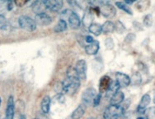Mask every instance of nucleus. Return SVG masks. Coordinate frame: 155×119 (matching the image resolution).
Here are the masks:
<instances>
[{
    "mask_svg": "<svg viewBox=\"0 0 155 119\" xmlns=\"http://www.w3.org/2000/svg\"><path fill=\"white\" fill-rule=\"evenodd\" d=\"M80 79L78 77L74 67H69L66 71V77L61 82L62 91L64 94L74 95L80 86Z\"/></svg>",
    "mask_w": 155,
    "mask_h": 119,
    "instance_id": "obj_1",
    "label": "nucleus"
},
{
    "mask_svg": "<svg viewBox=\"0 0 155 119\" xmlns=\"http://www.w3.org/2000/svg\"><path fill=\"white\" fill-rule=\"evenodd\" d=\"M125 108L122 105H109L103 113L104 119H120L122 117Z\"/></svg>",
    "mask_w": 155,
    "mask_h": 119,
    "instance_id": "obj_2",
    "label": "nucleus"
},
{
    "mask_svg": "<svg viewBox=\"0 0 155 119\" xmlns=\"http://www.w3.org/2000/svg\"><path fill=\"white\" fill-rule=\"evenodd\" d=\"M18 24L21 28L29 32H32L34 30H36V27H37L36 21L31 17L26 15H21L18 18Z\"/></svg>",
    "mask_w": 155,
    "mask_h": 119,
    "instance_id": "obj_3",
    "label": "nucleus"
},
{
    "mask_svg": "<svg viewBox=\"0 0 155 119\" xmlns=\"http://www.w3.org/2000/svg\"><path fill=\"white\" fill-rule=\"evenodd\" d=\"M97 91L93 87H88L84 90V92L81 95V99H82V104L86 105L87 107L93 104V99L97 95Z\"/></svg>",
    "mask_w": 155,
    "mask_h": 119,
    "instance_id": "obj_4",
    "label": "nucleus"
},
{
    "mask_svg": "<svg viewBox=\"0 0 155 119\" xmlns=\"http://www.w3.org/2000/svg\"><path fill=\"white\" fill-rule=\"evenodd\" d=\"M75 71L77 73L78 77L80 80H86L87 78V65L86 61L84 59L78 60L74 67Z\"/></svg>",
    "mask_w": 155,
    "mask_h": 119,
    "instance_id": "obj_5",
    "label": "nucleus"
},
{
    "mask_svg": "<svg viewBox=\"0 0 155 119\" xmlns=\"http://www.w3.org/2000/svg\"><path fill=\"white\" fill-rule=\"evenodd\" d=\"M99 11L101 15L106 18H112L116 16V10L113 5L107 3L102 6L99 7Z\"/></svg>",
    "mask_w": 155,
    "mask_h": 119,
    "instance_id": "obj_6",
    "label": "nucleus"
},
{
    "mask_svg": "<svg viewBox=\"0 0 155 119\" xmlns=\"http://www.w3.org/2000/svg\"><path fill=\"white\" fill-rule=\"evenodd\" d=\"M15 115V103L13 96H9L7 102L6 112H5V119H14Z\"/></svg>",
    "mask_w": 155,
    "mask_h": 119,
    "instance_id": "obj_7",
    "label": "nucleus"
},
{
    "mask_svg": "<svg viewBox=\"0 0 155 119\" xmlns=\"http://www.w3.org/2000/svg\"><path fill=\"white\" fill-rule=\"evenodd\" d=\"M34 21H36V25L38 24L40 26H49L52 22V17L46 12H43L36 14Z\"/></svg>",
    "mask_w": 155,
    "mask_h": 119,
    "instance_id": "obj_8",
    "label": "nucleus"
},
{
    "mask_svg": "<svg viewBox=\"0 0 155 119\" xmlns=\"http://www.w3.org/2000/svg\"><path fill=\"white\" fill-rule=\"evenodd\" d=\"M45 8L52 12H59L63 8V2L60 0H44Z\"/></svg>",
    "mask_w": 155,
    "mask_h": 119,
    "instance_id": "obj_9",
    "label": "nucleus"
},
{
    "mask_svg": "<svg viewBox=\"0 0 155 119\" xmlns=\"http://www.w3.org/2000/svg\"><path fill=\"white\" fill-rule=\"evenodd\" d=\"M151 102V97L149 94H145L142 96V98L140 99V102L137 107V113H144L146 112L147 107L149 106V104Z\"/></svg>",
    "mask_w": 155,
    "mask_h": 119,
    "instance_id": "obj_10",
    "label": "nucleus"
},
{
    "mask_svg": "<svg viewBox=\"0 0 155 119\" xmlns=\"http://www.w3.org/2000/svg\"><path fill=\"white\" fill-rule=\"evenodd\" d=\"M116 82L119 85L120 88V87H126L128 86L130 84V77L128 75L123 73V72H116Z\"/></svg>",
    "mask_w": 155,
    "mask_h": 119,
    "instance_id": "obj_11",
    "label": "nucleus"
},
{
    "mask_svg": "<svg viewBox=\"0 0 155 119\" xmlns=\"http://www.w3.org/2000/svg\"><path fill=\"white\" fill-rule=\"evenodd\" d=\"M68 20H69V27H71L72 29H78V27H80L81 23H82L81 19L76 12H72V13L68 18Z\"/></svg>",
    "mask_w": 155,
    "mask_h": 119,
    "instance_id": "obj_12",
    "label": "nucleus"
},
{
    "mask_svg": "<svg viewBox=\"0 0 155 119\" xmlns=\"http://www.w3.org/2000/svg\"><path fill=\"white\" fill-rule=\"evenodd\" d=\"M110 82H111V79L110 77L103 76L102 77H101L100 82H99V91H100L101 95L102 93H106V91L110 86Z\"/></svg>",
    "mask_w": 155,
    "mask_h": 119,
    "instance_id": "obj_13",
    "label": "nucleus"
},
{
    "mask_svg": "<svg viewBox=\"0 0 155 119\" xmlns=\"http://www.w3.org/2000/svg\"><path fill=\"white\" fill-rule=\"evenodd\" d=\"M87 106L84 104H80L71 114L72 119H81L86 113Z\"/></svg>",
    "mask_w": 155,
    "mask_h": 119,
    "instance_id": "obj_14",
    "label": "nucleus"
},
{
    "mask_svg": "<svg viewBox=\"0 0 155 119\" xmlns=\"http://www.w3.org/2000/svg\"><path fill=\"white\" fill-rule=\"evenodd\" d=\"M85 52L88 55H95L97 54L100 49V45L97 40H94L93 43H91L89 45H85Z\"/></svg>",
    "mask_w": 155,
    "mask_h": 119,
    "instance_id": "obj_15",
    "label": "nucleus"
},
{
    "mask_svg": "<svg viewBox=\"0 0 155 119\" xmlns=\"http://www.w3.org/2000/svg\"><path fill=\"white\" fill-rule=\"evenodd\" d=\"M125 99V95L122 91L118 90L110 99V105H120Z\"/></svg>",
    "mask_w": 155,
    "mask_h": 119,
    "instance_id": "obj_16",
    "label": "nucleus"
},
{
    "mask_svg": "<svg viewBox=\"0 0 155 119\" xmlns=\"http://www.w3.org/2000/svg\"><path fill=\"white\" fill-rule=\"evenodd\" d=\"M51 99L49 95H45L41 102V108L44 113H49L51 110Z\"/></svg>",
    "mask_w": 155,
    "mask_h": 119,
    "instance_id": "obj_17",
    "label": "nucleus"
},
{
    "mask_svg": "<svg viewBox=\"0 0 155 119\" xmlns=\"http://www.w3.org/2000/svg\"><path fill=\"white\" fill-rule=\"evenodd\" d=\"M120 89V86L118 83L116 82V80H111L110 84V86L106 91V97L108 99L111 98V96L116 94Z\"/></svg>",
    "mask_w": 155,
    "mask_h": 119,
    "instance_id": "obj_18",
    "label": "nucleus"
},
{
    "mask_svg": "<svg viewBox=\"0 0 155 119\" xmlns=\"http://www.w3.org/2000/svg\"><path fill=\"white\" fill-rule=\"evenodd\" d=\"M46 10V8H45V3L44 1H36L33 3L32 5V11L33 12H35L36 14H40V13H43L45 12V11Z\"/></svg>",
    "mask_w": 155,
    "mask_h": 119,
    "instance_id": "obj_19",
    "label": "nucleus"
},
{
    "mask_svg": "<svg viewBox=\"0 0 155 119\" xmlns=\"http://www.w3.org/2000/svg\"><path fill=\"white\" fill-rule=\"evenodd\" d=\"M115 30L114 23L110 21H107L101 26V33L104 34H110Z\"/></svg>",
    "mask_w": 155,
    "mask_h": 119,
    "instance_id": "obj_20",
    "label": "nucleus"
},
{
    "mask_svg": "<svg viewBox=\"0 0 155 119\" xmlns=\"http://www.w3.org/2000/svg\"><path fill=\"white\" fill-rule=\"evenodd\" d=\"M88 30H89L90 33L93 34L94 36H98L101 34V26L98 23L93 22L88 27Z\"/></svg>",
    "mask_w": 155,
    "mask_h": 119,
    "instance_id": "obj_21",
    "label": "nucleus"
},
{
    "mask_svg": "<svg viewBox=\"0 0 155 119\" xmlns=\"http://www.w3.org/2000/svg\"><path fill=\"white\" fill-rule=\"evenodd\" d=\"M93 19L92 12H91V11H89V10H87V11H86V12L84 13V17H83V20H82L81 22H83V24H84V26L88 28L90 25L93 23Z\"/></svg>",
    "mask_w": 155,
    "mask_h": 119,
    "instance_id": "obj_22",
    "label": "nucleus"
},
{
    "mask_svg": "<svg viewBox=\"0 0 155 119\" xmlns=\"http://www.w3.org/2000/svg\"><path fill=\"white\" fill-rule=\"evenodd\" d=\"M67 28H68V24H67L66 21L60 19V21H58L57 25L54 27V31L57 33L63 32V31L67 30Z\"/></svg>",
    "mask_w": 155,
    "mask_h": 119,
    "instance_id": "obj_23",
    "label": "nucleus"
},
{
    "mask_svg": "<svg viewBox=\"0 0 155 119\" xmlns=\"http://www.w3.org/2000/svg\"><path fill=\"white\" fill-rule=\"evenodd\" d=\"M115 4H116V6L118 8L123 10L124 12H125L126 13H128L129 15H132V14H133V12H132V11L130 10V8L125 3H123V2H116Z\"/></svg>",
    "mask_w": 155,
    "mask_h": 119,
    "instance_id": "obj_24",
    "label": "nucleus"
},
{
    "mask_svg": "<svg viewBox=\"0 0 155 119\" xmlns=\"http://www.w3.org/2000/svg\"><path fill=\"white\" fill-rule=\"evenodd\" d=\"M114 27H115V30L119 34H121L125 30V26L123 25L122 22H120V21H117L116 23H114Z\"/></svg>",
    "mask_w": 155,
    "mask_h": 119,
    "instance_id": "obj_25",
    "label": "nucleus"
},
{
    "mask_svg": "<svg viewBox=\"0 0 155 119\" xmlns=\"http://www.w3.org/2000/svg\"><path fill=\"white\" fill-rule=\"evenodd\" d=\"M8 28V22L6 17L3 15H0V29L7 30Z\"/></svg>",
    "mask_w": 155,
    "mask_h": 119,
    "instance_id": "obj_26",
    "label": "nucleus"
},
{
    "mask_svg": "<svg viewBox=\"0 0 155 119\" xmlns=\"http://www.w3.org/2000/svg\"><path fill=\"white\" fill-rule=\"evenodd\" d=\"M141 82V76L139 72H136L133 75L132 78H130V83L134 85H139Z\"/></svg>",
    "mask_w": 155,
    "mask_h": 119,
    "instance_id": "obj_27",
    "label": "nucleus"
},
{
    "mask_svg": "<svg viewBox=\"0 0 155 119\" xmlns=\"http://www.w3.org/2000/svg\"><path fill=\"white\" fill-rule=\"evenodd\" d=\"M143 25L147 27H150L153 25V16L148 14L143 17Z\"/></svg>",
    "mask_w": 155,
    "mask_h": 119,
    "instance_id": "obj_28",
    "label": "nucleus"
},
{
    "mask_svg": "<svg viewBox=\"0 0 155 119\" xmlns=\"http://www.w3.org/2000/svg\"><path fill=\"white\" fill-rule=\"evenodd\" d=\"M114 41L113 39H111V38H107V39H106L105 40V46L107 47V49H112L114 48Z\"/></svg>",
    "mask_w": 155,
    "mask_h": 119,
    "instance_id": "obj_29",
    "label": "nucleus"
},
{
    "mask_svg": "<svg viewBox=\"0 0 155 119\" xmlns=\"http://www.w3.org/2000/svg\"><path fill=\"white\" fill-rule=\"evenodd\" d=\"M101 94H100V93H99V94H97L96 97L94 98V99H93V107H97V106H98L99 104H100V102H101Z\"/></svg>",
    "mask_w": 155,
    "mask_h": 119,
    "instance_id": "obj_30",
    "label": "nucleus"
},
{
    "mask_svg": "<svg viewBox=\"0 0 155 119\" xmlns=\"http://www.w3.org/2000/svg\"><path fill=\"white\" fill-rule=\"evenodd\" d=\"M27 2H28L27 0H16L13 3H14V4H16V6L22 7L24 6L26 3H27Z\"/></svg>",
    "mask_w": 155,
    "mask_h": 119,
    "instance_id": "obj_31",
    "label": "nucleus"
},
{
    "mask_svg": "<svg viewBox=\"0 0 155 119\" xmlns=\"http://www.w3.org/2000/svg\"><path fill=\"white\" fill-rule=\"evenodd\" d=\"M82 38L84 39V42L86 43L87 45H89V44H91V43H93V42L94 41V39H93V37L90 36H84V37H82Z\"/></svg>",
    "mask_w": 155,
    "mask_h": 119,
    "instance_id": "obj_32",
    "label": "nucleus"
},
{
    "mask_svg": "<svg viewBox=\"0 0 155 119\" xmlns=\"http://www.w3.org/2000/svg\"><path fill=\"white\" fill-rule=\"evenodd\" d=\"M134 39H135V36H134V34L130 33V34H129L128 36H126V38H125V40H126V42H127V41L131 42V41H133V40H134Z\"/></svg>",
    "mask_w": 155,
    "mask_h": 119,
    "instance_id": "obj_33",
    "label": "nucleus"
},
{
    "mask_svg": "<svg viewBox=\"0 0 155 119\" xmlns=\"http://www.w3.org/2000/svg\"><path fill=\"white\" fill-rule=\"evenodd\" d=\"M13 2H12V1H10V2H8V11H11L12 9V5H13Z\"/></svg>",
    "mask_w": 155,
    "mask_h": 119,
    "instance_id": "obj_34",
    "label": "nucleus"
},
{
    "mask_svg": "<svg viewBox=\"0 0 155 119\" xmlns=\"http://www.w3.org/2000/svg\"><path fill=\"white\" fill-rule=\"evenodd\" d=\"M124 3L126 4V5H130V4H133L134 3V0H125Z\"/></svg>",
    "mask_w": 155,
    "mask_h": 119,
    "instance_id": "obj_35",
    "label": "nucleus"
},
{
    "mask_svg": "<svg viewBox=\"0 0 155 119\" xmlns=\"http://www.w3.org/2000/svg\"><path fill=\"white\" fill-rule=\"evenodd\" d=\"M19 119H27V117L25 116L24 114H22V115H21V116L20 117V118H19Z\"/></svg>",
    "mask_w": 155,
    "mask_h": 119,
    "instance_id": "obj_36",
    "label": "nucleus"
},
{
    "mask_svg": "<svg viewBox=\"0 0 155 119\" xmlns=\"http://www.w3.org/2000/svg\"><path fill=\"white\" fill-rule=\"evenodd\" d=\"M136 119H144V117H137Z\"/></svg>",
    "mask_w": 155,
    "mask_h": 119,
    "instance_id": "obj_37",
    "label": "nucleus"
},
{
    "mask_svg": "<svg viewBox=\"0 0 155 119\" xmlns=\"http://www.w3.org/2000/svg\"><path fill=\"white\" fill-rule=\"evenodd\" d=\"M0 105H1V99H0Z\"/></svg>",
    "mask_w": 155,
    "mask_h": 119,
    "instance_id": "obj_38",
    "label": "nucleus"
},
{
    "mask_svg": "<svg viewBox=\"0 0 155 119\" xmlns=\"http://www.w3.org/2000/svg\"><path fill=\"white\" fill-rule=\"evenodd\" d=\"M35 119H37V118H35Z\"/></svg>",
    "mask_w": 155,
    "mask_h": 119,
    "instance_id": "obj_39",
    "label": "nucleus"
},
{
    "mask_svg": "<svg viewBox=\"0 0 155 119\" xmlns=\"http://www.w3.org/2000/svg\"><path fill=\"white\" fill-rule=\"evenodd\" d=\"M125 119H127V118H125Z\"/></svg>",
    "mask_w": 155,
    "mask_h": 119,
    "instance_id": "obj_40",
    "label": "nucleus"
}]
</instances>
